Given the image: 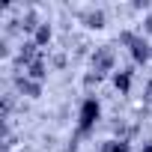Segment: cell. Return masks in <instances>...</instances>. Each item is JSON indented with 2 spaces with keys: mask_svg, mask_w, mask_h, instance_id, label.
Returning a JSON list of instances; mask_svg holds the SVG:
<instances>
[{
  "mask_svg": "<svg viewBox=\"0 0 152 152\" xmlns=\"http://www.w3.org/2000/svg\"><path fill=\"white\" fill-rule=\"evenodd\" d=\"M99 116H102V104H99V99H84V104H81V113H78V125H81V131L87 134V131H93L96 128V122H99Z\"/></svg>",
  "mask_w": 152,
  "mask_h": 152,
  "instance_id": "cell-1",
  "label": "cell"
},
{
  "mask_svg": "<svg viewBox=\"0 0 152 152\" xmlns=\"http://www.w3.org/2000/svg\"><path fill=\"white\" fill-rule=\"evenodd\" d=\"M131 54H134V60H137V63H146L152 51H149V45H146V39H137V42L131 45Z\"/></svg>",
  "mask_w": 152,
  "mask_h": 152,
  "instance_id": "cell-2",
  "label": "cell"
},
{
  "mask_svg": "<svg viewBox=\"0 0 152 152\" xmlns=\"http://www.w3.org/2000/svg\"><path fill=\"white\" fill-rule=\"evenodd\" d=\"M18 90L27 93V96H39V84H33V81H27V78H18Z\"/></svg>",
  "mask_w": 152,
  "mask_h": 152,
  "instance_id": "cell-3",
  "label": "cell"
},
{
  "mask_svg": "<svg viewBox=\"0 0 152 152\" xmlns=\"http://www.w3.org/2000/svg\"><path fill=\"white\" fill-rule=\"evenodd\" d=\"M104 152H131V146L125 140H107L104 143Z\"/></svg>",
  "mask_w": 152,
  "mask_h": 152,
  "instance_id": "cell-4",
  "label": "cell"
},
{
  "mask_svg": "<svg viewBox=\"0 0 152 152\" xmlns=\"http://www.w3.org/2000/svg\"><path fill=\"white\" fill-rule=\"evenodd\" d=\"M27 75H30V78H36V81H42V78H45V63H42V60L30 63V72H27Z\"/></svg>",
  "mask_w": 152,
  "mask_h": 152,
  "instance_id": "cell-5",
  "label": "cell"
},
{
  "mask_svg": "<svg viewBox=\"0 0 152 152\" xmlns=\"http://www.w3.org/2000/svg\"><path fill=\"white\" fill-rule=\"evenodd\" d=\"M113 84H116V90L128 93V84H131V75H128V72H119L116 78H113Z\"/></svg>",
  "mask_w": 152,
  "mask_h": 152,
  "instance_id": "cell-6",
  "label": "cell"
},
{
  "mask_svg": "<svg viewBox=\"0 0 152 152\" xmlns=\"http://www.w3.org/2000/svg\"><path fill=\"white\" fill-rule=\"evenodd\" d=\"M48 39H51V27L48 24H39L36 27V45H45Z\"/></svg>",
  "mask_w": 152,
  "mask_h": 152,
  "instance_id": "cell-7",
  "label": "cell"
},
{
  "mask_svg": "<svg viewBox=\"0 0 152 152\" xmlns=\"http://www.w3.org/2000/svg\"><path fill=\"white\" fill-rule=\"evenodd\" d=\"M146 30H149V33H152V15H149V18H146Z\"/></svg>",
  "mask_w": 152,
  "mask_h": 152,
  "instance_id": "cell-8",
  "label": "cell"
},
{
  "mask_svg": "<svg viewBox=\"0 0 152 152\" xmlns=\"http://www.w3.org/2000/svg\"><path fill=\"white\" fill-rule=\"evenodd\" d=\"M140 152H152V143H146V146H143V149H140Z\"/></svg>",
  "mask_w": 152,
  "mask_h": 152,
  "instance_id": "cell-9",
  "label": "cell"
}]
</instances>
